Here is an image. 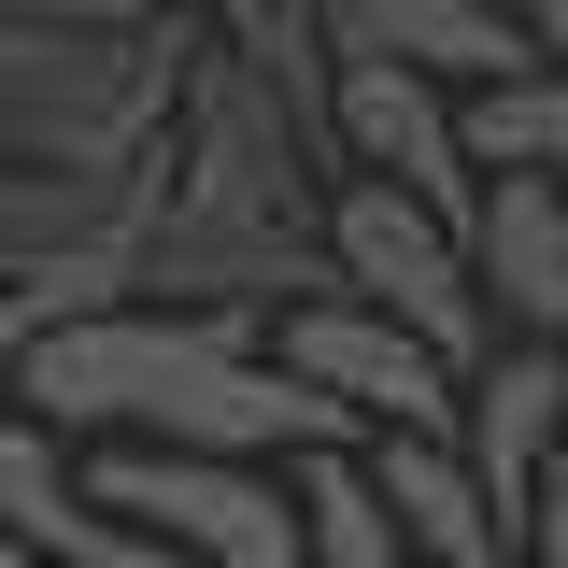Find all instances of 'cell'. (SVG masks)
Returning a JSON list of instances; mask_svg holds the SVG:
<instances>
[{
    "label": "cell",
    "mask_w": 568,
    "mask_h": 568,
    "mask_svg": "<svg viewBox=\"0 0 568 568\" xmlns=\"http://www.w3.org/2000/svg\"><path fill=\"white\" fill-rule=\"evenodd\" d=\"M200 29H0V171L156 185Z\"/></svg>",
    "instance_id": "obj_1"
},
{
    "label": "cell",
    "mask_w": 568,
    "mask_h": 568,
    "mask_svg": "<svg viewBox=\"0 0 568 568\" xmlns=\"http://www.w3.org/2000/svg\"><path fill=\"white\" fill-rule=\"evenodd\" d=\"M156 213L256 227V242H313L327 156H313V129L284 114L271 85H242V71L200 43V58H185V114H171V156H156Z\"/></svg>",
    "instance_id": "obj_2"
},
{
    "label": "cell",
    "mask_w": 568,
    "mask_h": 568,
    "mask_svg": "<svg viewBox=\"0 0 568 568\" xmlns=\"http://www.w3.org/2000/svg\"><path fill=\"white\" fill-rule=\"evenodd\" d=\"M313 242H327V298H369V313L413 327L440 369H484V355H497V313H484V284H469V227H440L426 200L327 171Z\"/></svg>",
    "instance_id": "obj_3"
},
{
    "label": "cell",
    "mask_w": 568,
    "mask_h": 568,
    "mask_svg": "<svg viewBox=\"0 0 568 568\" xmlns=\"http://www.w3.org/2000/svg\"><path fill=\"white\" fill-rule=\"evenodd\" d=\"M271 369L313 384L355 440H455V384H469L413 327H384L369 298H298V313H271Z\"/></svg>",
    "instance_id": "obj_4"
},
{
    "label": "cell",
    "mask_w": 568,
    "mask_h": 568,
    "mask_svg": "<svg viewBox=\"0 0 568 568\" xmlns=\"http://www.w3.org/2000/svg\"><path fill=\"white\" fill-rule=\"evenodd\" d=\"M455 469L484 484V511L511 526V555H526L540 497L568 484V355L555 342H497L484 369L455 384Z\"/></svg>",
    "instance_id": "obj_5"
},
{
    "label": "cell",
    "mask_w": 568,
    "mask_h": 568,
    "mask_svg": "<svg viewBox=\"0 0 568 568\" xmlns=\"http://www.w3.org/2000/svg\"><path fill=\"white\" fill-rule=\"evenodd\" d=\"M327 171H355V185H398V200H426L440 227H469V142H455V85H426V71H384V58H342V85H327Z\"/></svg>",
    "instance_id": "obj_6"
},
{
    "label": "cell",
    "mask_w": 568,
    "mask_h": 568,
    "mask_svg": "<svg viewBox=\"0 0 568 568\" xmlns=\"http://www.w3.org/2000/svg\"><path fill=\"white\" fill-rule=\"evenodd\" d=\"M0 555H29V568H156L100 511L85 455H71L58 426H29V413H0Z\"/></svg>",
    "instance_id": "obj_7"
},
{
    "label": "cell",
    "mask_w": 568,
    "mask_h": 568,
    "mask_svg": "<svg viewBox=\"0 0 568 568\" xmlns=\"http://www.w3.org/2000/svg\"><path fill=\"white\" fill-rule=\"evenodd\" d=\"M469 284H484L497 342L568 355V185H484L469 200Z\"/></svg>",
    "instance_id": "obj_8"
},
{
    "label": "cell",
    "mask_w": 568,
    "mask_h": 568,
    "mask_svg": "<svg viewBox=\"0 0 568 568\" xmlns=\"http://www.w3.org/2000/svg\"><path fill=\"white\" fill-rule=\"evenodd\" d=\"M327 43L342 58H384V71H426V85H497V71H526V29H511V0H327Z\"/></svg>",
    "instance_id": "obj_9"
},
{
    "label": "cell",
    "mask_w": 568,
    "mask_h": 568,
    "mask_svg": "<svg viewBox=\"0 0 568 568\" xmlns=\"http://www.w3.org/2000/svg\"><path fill=\"white\" fill-rule=\"evenodd\" d=\"M355 469L398 511V555L413 568H511V526H497L484 484L455 469V440H355Z\"/></svg>",
    "instance_id": "obj_10"
},
{
    "label": "cell",
    "mask_w": 568,
    "mask_h": 568,
    "mask_svg": "<svg viewBox=\"0 0 568 568\" xmlns=\"http://www.w3.org/2000/svg\"><path fill=\"white\" fill-rule=\"evenodd\" d=\"M200 43L242 85H271L284 114L313 129V156H327V85H342V43H327V0H213L200 14Z\"/></svg>",
    "instance_id": "obj_11"
},
{
    "label": "cell",
    "mask_w": 568,
    "mask_h": 568,
    "mask_svg": "<svg viewBox=\"0 0 568 568\" xmlns=\"http://www.w3.org/2000/svg\"><path fill=\"white\" fill-rule=\"evenodd\" d=\"M455 142H469V185H568V71H497L455 100Z\"/></svg>",
    "instance_id": "obj_12"
},
{
    "label": "cell",
    "mask_w": 568,
    "mask_h": 568,
    "mask_svg": "<svg viewBox=\"0 0 568 568\" xmlns=\"http://www.w3.org/2000/svg\"><path fill=\"white\" fill-rule=\"evenodd\" d=\"M298 484V568H413L398 555V511L369 497L355 455H313V469H284Z\"/></svg>",
    "instance_id": "obj_13"
},
{
    "label": "cell",
    "mask_w": 568,
    "mask_h": 568,
    "mask_svg": "<svg viewBox=\"0 0 568 568\" xmlns=\"http://www.w3.org/2000/svg\"><path fill=\"white\" fill-rule=\"evenodd\" d=\"M0 14H29V29H200L213 0H0Z\"/></svg>",
    "instance_id": "obj_14"
},
{
    "label": "cell",
    "mask_w": 568,
    "mask_h": 568,
    "mask_svg": "<svg viewBox=\"0 0 568 568\" xmlns=\"http://www.w3.org/2000/svg\"><path fill=\"white\" fill-rule=\"evenodd\" d=\"M511 29H526V58L568 71V0H511Z\"/></svg>",
    "instance_id": "obj_15"
},
{
    "label": "cell",
    "mask_w": 568,
    "mask_h": 568,
    "mask_svg": "<svg viewBox=\"0 0 568 568\" xmlns=\"http://www.w3.org/2000/svg\"><path fill=\"white\" fill-rule=\"evenodd\" d=\"M511 568H568V484L540 497V526H526V555H511Z\"/></svg>",
    "instance_id": "obj_16"
},
{
    "label": "cell",
    "mask_w": 568,
    "mask_h": 568,
    "mask_svg": "<svg viewBox=\"0 0 568 568\" xmlns=\"http://www.w3.org/2000/svg\"><path fill=\"white\" fill-rule=\"evenodd\" d=\"M14 355H29V327H14V298H0V413H14Z\"/></svg>",
    "instance_id": "obj_17"
},
{
    "label": "cell",
    "mask_w": 568,
    "mask_h": 568,
    "mask_svg": "<svg viewBox=\"0 0 568 568\" xmlns=\"http://www.w3.org/2000/svg\"><path fill=\"white\" fill-rule=\"evenodd\" d=\"M0 568H29V555H0Z\"/></svg>",
    "instance_id": "obj_18"
}]
</instances>
